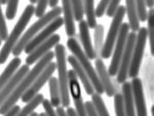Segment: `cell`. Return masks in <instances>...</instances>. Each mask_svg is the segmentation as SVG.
<instances>
[{"instance_id": "cell-1", "label": "cell", "mask_w": 154, "mask_h": 116, "mask_svg": "<svg viewBox=\"0 0 154 116\" xmlns=\"http://www.w3.org/2000/svg\"><path fill=\"white\" fill-rule=\"evenodd\" d=\"M54 58H55V53L52 51H50L47 54H45L40 60H38L36 63V65L33 66V69L29 71V72L22 79V82L19 83L16 90L3 103V105L0 107V114L5 115L14 106H16V103L22 98V95L28 91V89L31 87L33 82L36 80V78L41 74V72L45 69V67L47 66L51 62H52V60Z\"/></svg>"}, {"instance_id": "cell-2", "label": "cell", "mask_w": 154, "mask_h": 116, "mask_svg": "<svg viewBox=\"0 0 154 116\" xmlns=\"http://www.w3.org/2000/svg\"><path fill=\"white\" fill-rule=\"evenodd\" d=\"M34 10L35 7L32 5L26 6L22 16L20 17L18 22L16 23L11 34L8 35V38L6 39L5 44L0 51V65H4L8 60L11 53L13 52V49L15 48L19 40L21 39L22 34L24 32L28 23L34 15Z\"/></svg>"}, {"instance_id": "cell-3", "label": "cell", "mask_w": 154, "mask_h": 116, "mask_svg": "<svg viewBox=\"0 0 154 116\" xmlns=\"http://www.w3.org/2000/svg\"><path fill=\"white\" fill-rule=\"evenodd\" d=\"M63 13V9L57 6V8L51 10L49 12H47L44 17L39 18L38 21L31 25L28 29L23 34L21 39L19 40L18 43L13 49L12 54L15 58H17L22 54V53L24 51L26 46L33 40L38 34L40 33V30H43L46 26H48L51 22H53L55 19L61 16Z\"/></svg>"}, {"instance_id": "cell-4", "label": "cell", "mask_w": 154, "mask_h": 116, "mask_svg": "<svg viewBox=\"0 0 154 116\" xmlns=\"http://www.w3.org/2000/svg\"><path fill=\"white\" fill-rule=\"evenodd\" d=\"M56 66L58 75V83L61 91V105L63 108H69L70 105L69 86V71L67 70V59L65 47L57 44L55 47Z\"/></svg>"}, {"instance_id": "cell-5", "label": "cell", "mask_w": 154, "mask_h": 116, "mask_svg": "<svg viewBox=\"0 0 154 116\" xmlns=\"http://www.w3.org/2000/svg\"><path fill=\"white\" fill-rule=\"evenodd\" d=\"M67 47L71 52L72 55L76 59L80 65L82 66L84 71L88 74V77L91 81V83L94 86V90L96 93L102 95L105 93L103 86L100 83L99 77L96 70L94 69L90 60L88 58V56L85 54L82 47L79 44L78 40L75 38H69L67 40Z\"/></svg>"}, {"instance_id": "cell-6", "label": "cell", "mask_w": 154, "mask_h": 116, "mask_svg": "<svg viewBox=\"0 0 154 116\" xmlns=\"http://www.w3.org/2000/svg\"><path fill=\"white\" fill-rule=\"evenodd\" d=\"M126 15V8L124 5H120L115 17L112 18V21L110 22V28L108 34L106 35L105 40V43L101 53V59L108 60L112 55L113 47H115L117 37L119 35V32L122 25L123 18Z\"/></svg>"}, {"instance_id": "cell-7", "label": "cell", "mask_w": 154, "mask_h": 116, "mask_svg": "<svg viewBox=\"0 0 154 116\" xmlns=\"http://www.w3.org/2000/svg\"><path fill=\"white\" fill-rule=\"evenodd\" d=\"M129 25L128 22H124L122 25L119 35L117 37L116 42L113 53L111 55V60H110V66L108 68V72L110 77L116 76L118 73V70L120 67V63H121L122 54L126 47L127 40L129 34Z\"/></svg>"}, {"instance_id": "cell-8", "label": "cell", "mask_w": 154, "mask_h": 116, "mask_svg": "<svg viewBox=\"0 0 154 116\" xmlns=\"http://www.w3.org/2000/svg\"><path fill=\"white\" fill-rule=\"evenodd\" d=\"M147 37H148L147 28L145 27L140 28V30L138 31L137 36H136V41H135L134 48L133 52L132 60H131L129 71H128V77L132 79L137 77L139 72H140Z\"/></svg>"}, {"instance_id": "cell-9", "label": "cell", "mask_w": 154, "mask_h": 116, "mask_svg": "<svg viewBox=\"0 0 154 116\" xmlns=\"http://www.w3.org/2000/svg\"><path fill=\"white\" fill-rule=\"evenodd\" d=\"M136 36H137V34L134 32H131L128 34L126 47H125L121 63H120V67L118 70V73L116 75V79H117L118 83H125L127 77L128 76V71H129V67H130V64H131V60H132L133 52H134V45H135V41H136Z\"/></svg>"}, {"instance_id": "cell-10", "label": "cell", "mask_w": 154, "mask_h": 116, "mask_svg": "<svg viewBox=\"0 0 154 116\" xmlns=\"http://www.w3.org/2000/svg\"><path fill=\"white\" fill-rule=\"evenodd\" d=\"M57 70V66L54 62H51L47 66L45 67L41 74L38 76L36 80L33 82V83L31 85V87L28 89V91L22 96V102L24 103H28L38 94L39 90L43 88L46 82L49 81V79L52 77L53 73Z\"/></svg>"}, {"instance_id": "cell-11", "label": "cell", "mask_w": 154, "mask_h": 116, "mask_svg": "<svg viewBox=\"0 0 154 116\" xmlns=\"http://www.w3.org/2000/svg\"><path fill=\"white\" fill-rule=\"evenodd\" d=\"M63 25V17H57L55 19L53 22H51L48 26H46L45 28L40 31V33L38 34L34 38L28 43L25 49L24 53L27 54H30L32 52L38 47L39 45L44 43L45 41H46L50 37H51L53 34H55V32L57 30H58V28H60Z\"/></svg>"}, {"instance_id": "cell-12", "label": "cell", "mask_w": 154, "mask_h": 116, "mask_svg": "<svg viewBox=\"0 0 154 116\" xmlns=\"http://www.w3.org/2000/svg\"><path fill=\"white\" fill-rule=\"evenodd\" d=\"M69 94L74 102L77 115L88 116L86 106L83 102L82 89L78 81V77L73 69L69 71Z\"/></svg>"}, {"instance_id": "cell-13", "label": "cell", "mask_w": 154, "mask_h": 116, "mask_svg": "<svg viewBox=\"0 0 154 116\" xmlns=\"http://www.w3.org/2000/svg\"><path fill=\"white\" fill-rule=\"evenodd\" d=\"M61 40V36L57 34H53L51 37H50L46 41H45L44 43L39 45L36 49L33 52H32L26 58V65H28V66H32L33 64H35L36 62L40 60L45 54H47L50 52V50L53 47H56L57 44H59V41Z\"/></svg>"}, {"instance_id": "cell-14", "label": "cell", "mask_w": 154, "mask_h": 116, "mask_svg": "<svg viewBox=\"0 0 154 116\" xmlns=\"http://www.w3.org/2000/svg\"><path fill=\"white\" fill-rule=\"evenodd\" d=\"M29 71L30 68L28 65H23L18 69V71L15 73V75L12 77V78L8 82L5 86L2 89V90L0 91V107L3 105V103L16 90L19 83L22 82V79L29 72Z\"/></svg>"}, {"instance_id": "cell-15", "label": "cell", "mask_w": 154, "mask_h": 116, "mask_svg": "<svg viewBox=\"0 0 154 116\" xmlns=\"http://www.w3.org/2000/svg\"><path fill=\"white\" fill-rule=\"evenodd\" d=\"M131 86L134 103L136 110V116H147V109L144 96L143 85L141 79L139 77L133 78Z\"/></svg>"}, {"instance_id": "cell-16", "label": "cell", "mask_w": 154, "mask_h": 116, "mask_svg": "<svg viewBox=\"0 0 154 116\" xmlns=\"http://www.w3.org/2000/svg\"><path fill=\"white\" fill-rule=\"evenodd\" d=\"M95 70L97 72L100 83L103 86L104 91L108 97H112L116 95L115 88L110 80V76L108 70L105 67V63L102 59L95 60Z\"/></svg>"}, {"instance_id": "cell-17", "label": "cell", "mask_w": 154, "mask_h": 116, "mask_svg": "<svg viewBox=\"0 0 154 116\" xmlns=\"http://www.w3.org/2000/svg\"><path fill=\"white\" fill-rule=\"evenodd\" d=\"M89 29L90 28L88 27L87 21L83 20L81 22H79V36H80L83 51L89 60H96V55L90 36Z\"/></svg>"}, {"instance_id": "cell-18", "label": "cell", "mask_w": 154, "mask_h": 116, "mask_svg": "<svg viewBox=\"0 0 154 116\" xmlns=\"http://www.w3.org/2000/svg\"><path fill=\"white\" fill-rule=\"evenodd\" d=\"M67 61L71 66L74 72H75L77 77L81 80L83 87L85 89L86 93L89 95H93L94 94V91H95L94 86H93V84H92L89 77H88V74L84 71V69L80 65L78 60L73 55H69L68 56V58H67Z\"/></svg>"}, {"instance_id": "cell-19", "label": "cell", "mask_w": 154, "mask_h": 116, "mask_svg": "<svg viewBox=\"0 0 154 116\" xmlns=\"http://www.w3.org/2000/svg\"><path fill=\"white\" fill-rule=\"evenodd\" d=\"M62 9L63 14V24L65 26V32L68 37L74 38L75 35V17L72 11L71 1L63 0L62 1Z\"/></svg>"}, {"instance_id": "cell-20", "label": "cell", "mask_w": 154, "mask_h": 116, "mask_svg": "<svg viewBox=\"0 0 154 116\" xmlns=\"http://www.w3.org/2000/svg\"><path fill=\"white\" fill-rule=\"evenodd\" d=\"M21 64H22V60L18 57L14 58L9 63V65L6 66L4 72L0 75V91L8 83V82L12 78V77L15 75L16 72L18 71V68L20 67Z\"/></svg>"}, {"instance_id": "cell-21", "label": "cell", "mask_w": 154, "mask_h": 116, "mask_svg": "<svg viewBox=\"0 0 154 116\" xmlns=\"http://www.w3.org/2000/svg\"><path fill=\"white\" fill-rule=\"evenodd\" d=\"M126 13L128 19V25L130 30L135 33L140 30V20L137 15V11H136V5H135V1L133 0H127L126 2Z\"/></svg>"}, {"instance_id": "cell-22", "label": "cell", "mask_w": 154, "mask_h": 116, "mask_svg": "<svg viewBox=\"0 0 154 116\" xmlns=\"http://www.w3.org/2000/svg\"><path fill=\"white\" fill-rule=\"evenodd\" d=\"M122 96L124 100V107L126 111V116H136L134 110V103L133 98L131 83L125 82L122 85Z\"/></svg>"}, {"instance_id": "cell-23", "label": "cell", "mask_w": 154, "mask_h": 116, "mask_svg": "<svg viewBox=\"0 0 154 116\" xmlns=\"http://www.w3.org/2000/svg\"><path fill=\"white\" fill-rule=\"evenodd\" d=\"M105 28L102 24H98L94 28V49L96 60L101 59V53L105 43Z\"/></svg>"}, {"instance_id": "cell-24", "label": "cell", "mask_w": 154, "mask_h": 116, "mask_svg": "<svg viewBox=\"0 0 154 116\" xmlns=\"http://www.w3.org/2000/svg\"><path fill=\"white\" fill-rule=\"evenodd\" d=\"M50 90V97L51 103L53 108H59L61 105V91L59 88V83L57 78L51 77L48 81Z\"/></svg>"}, {"instance_id": "cell-25", "label": "cell", "mask_w": 154, "mask_h": 116, "mask_svg": "<svg viewBox=\"0 0 154 116\" xmlns=\"http://www.w3.org/2000/svg\"><path fill=\"white\" fill-rule=\"evenodd\" d=\"M83 4H84V11L87 17L88 27L91 29H94L98 25L97 20H96V15H95L94 1V0H86V1H83Z\"/></svg>"}, {"instance_id": "cell-26", "label": "cell", "mask_w": 154, "mask_h": 116, "mask_svg": "<svg viewBox=\"0 0 154 116\" xmlns=\"http://www.w3.org/2000/svg\"><path fill=\"white\" fill-rule=\"evenodd\" d=\"M44 101V96L42 94H38L32 101H30L22 110L20 111L16 116H30L33 113L34 109L38 108L39 104Z\"/></svg>"}, {"instance_id": "cell-27", "label": "cell", "mask_w": 154, "mask_h": 116, "mask_svg": "<svg viewBox=\"0 0 154 116\" xmlns=\"http://www.w3.org/2000/svg\"><path fill=\"white\" fill-rule=\"evenodd\" d=\"M92 102L94 104V108L96 113L98 114L99 116H110L109 112L107 110L106 107H105L104 100L102 98L101 95L98 93H94L92 95Z\"/></svg>"}, {"instance_id": "cell-28", "label": "cell", "mask_w": 154, "mask_h": 116, "mask_svg": "<svg viewBox=\"0 0 154 116\" xmlns=\"http://www.w3.org/2000/svg\"><path fill=\"white\" fill-rule=\"evenodd\" d=\"M147 36L150 43L151 53L154 57V9L149 10L147 19Z\"/></svg>"}, {"instance_id": "cell-29", "label": "cell", "mask_w": 154, "mask_h": 116, "mask_svg": "<svg viewBox=\"0 0 154 116\" xmlns=\"http://www.w3.org/2000/svg\"><path fill=\"white\" fill-rule=\"evenodd\" d=\"M72 11L75 17V21L81 22L83 21V17L85 15L84 11V4L82 0H72L71 1Z\"/></svg>"}, {"instance_id": "cell-30", "label": "cell", "mask_w": 154, "mask_h": 116, "mask_svg": "<svg viewBox=\"0 0 154 116\" xmlns=\"http://www.w3.org/2000/svg\"><path fill=\"white\" fill-rule=\"evenodd\" d=\"M114 107H115L116 116H126L122 94L116 93L114 95Z\"/></svg>"}, {"instance_id": "cell-31", "label": "cell", "mask_w": 154, "mask_h": 116, "mask_svg": "<svg viewBox=\"0 0 154 116\" xmlns=\"http://www.w3.org/2000/svg\"><path fill=\"white\" fill-rule=\"evenodd\" d=\"M135 5H136V11H137V15L140 22H146L148 19V12L146 10L145 1L137 0V1H135Z\"/></svg>"}, {"instance_id": "cell-32", "label": "cell", "mask_w": 154, "mask_h": 116, "mask_svg": "<svg viewBox=\"0 0 154 116\" xmlns=\"http://www.w3.org/2000/svg\"><path fill=\"white\" fill-rule=\"evenodd\" d=\"M19 5V1L18 0H11L9 1V3L7 4L5 11V17L8 20H14L15 17L17 16V8Z\"/></svg>"}, {"instance_id": "cell-33", "label": "cell", "mask_w": 154, "mask_h": 116, "mask_svg": "<svg viewBox=\"0 0 154 116\" xmlns=\"http://www.w3.org/2000/svg\"><path fill=\"white\" fill-rule=\"evenodd\" d=\"M8 28L5 22V17L4 16V13L2 11L1 5H0V38L2 40L5 41L6 39L8 38Z\"/></svg>"}, {"instance_id": "cell-34", "label": "cell", "mask_w": 154, "mask_h": 116, "mask_svg": "<svg viewBox=\"0 0 154 116\" xmlns=\"http://www.w3.org/2000/svg\"><path fill=\"white\" fill-rule=\"evenodd\" d=\"M48 4H49V1L47 0H39L34 10V16L38 19L44 17L45 15V11H46Z\"/></svg>"}, {"instance_id": "cell-35", "label": "cell", "mask_w": 154, "mask_h": 116, "mask_svg": "<svg viewBox=\"0 0 154 116\" xmlns=\"http://www.w3.org/2000/svg\"><path fill=\"white\" fill-rule=\"evenodd\" d=\"M120 3H121L120 0H111V1H110L108 7H107V10H106V16L108 17H111V18L115 17V15L117 12V10L120 6Z\"/></svg>"}, {"instance_id": "cell-36", "label": "cell", "mask_w": 154, "mask_h": 116, "mask_svg": "<svg viewBox=\"0 0 154 116\" xmlns=\"http://www.w3.org/2000/svg\"><path fill=\"white\" fill-rule=\"evenodd\" d=\"M109 3H110V0H101L99 2V5H97L96 9H95V15H96V17L100 18V17H102L105 15Z\"/></svg>"}, {"instance_id": "cell-37", "label": "cell", "mask_w": 154, "mask_h": 116, "mask_svg": "<svg viewBox=\"0 0 154 116\" xmlns=\"http://www.w3.org/2000/svg\"><path fill=\"white\" fill-rule=\"evenodd\" d=\"M42 106H43V108L46 116H57L49 100L44 99V101L42 102Z\"/></svg>"}, {"instance_id": "cell-38", "label": "cell", "mask_w": 154, "mask_h": 116, "mask_svg": "<svg viewBox=\"0 0 154 116\" xmlns=\"http://www.w3.org/2000/svg\"><path fill=\"white\" fill-rule=\"evenodd\" d=\"M85 106H86V110H87V114H88V116H99L98 114L96 113L95 108H94V104H93V102L91 101L86 102Z\"/></svg>"}, {"instance_id": "cell-39", "label": "cell", "mask_w": 154, "mask_h": 116, "mask_svg": "<svg viewBox=\"0 0 154 116\" xmlns=\"http://www.w3.org/2000/svg\"><path fill=\"white\" fill-rule=\"evenodd\" d=\"M21 111V108H20V106L16 105L14 106L12 108H11V110L9 111L7 114H5L4 116H16Z\"/></svg>"}, {"instance_id": "cell-40", "label": "cell", "mask_w": 154, "mask_h": 116, "mask_svg": "<svg viewBox=\"0 0 154 116\" xmlns=\"http://www.w3.org/2000/svg\"><path fill=\"white\" fill-rule=\"evenodd\" d=\"M56 113H57V116H68L66 111L64 110V108H63V107L57 108V110H56Z\"/></svg>"}, {"instance_id": "cell-41", "label": "cell", "mask_w": 154, "mask_h": 116, "mask_svg": "<svg viewBox=\"0 0 154 116\" xmlns=\"http://www.w3.org/2000/svg\"><path fill=\"white\" fill-rule=\"evenodd\" d=\"M66 113L68 116H78L77 115L76 112H75V108H70V107H69L68 108H67Z\"/></svg>"}, {"instance_id": "cell-42", "label": "cell", "mask_w": 154, "mask_h": 116, "mask_svg": "<svg viewBox=\"0 0 154 116\" xmlns=\"http://www.w3.org/2000/svg\"><path fill=\"white\" fill-rule=\"evenodd\" d=\"M57 5H58V0H50L49 4H48V5L51 8V10L57 8Z\"/></svg>"}, {"instance_id": "cell-43", "label": "cell", "mask_w": 154, "mask_h": 116, "mask_svg": "<svg viewBox=\"0 0 154 116\" xmlns=\"http://www.w3.org/2000/svg\"><path fill=\"white\" fill-rule=\"evenodd\" d=\"M145 4H146V8H149L150 10L154 9V0H146Z\"/></svg>"}, {"instance_id": "cell-44", "label": "cell", "mask_w": 154, "mask_h": 116, "mask_svg": "<svg viewBox=\"0 0 154 116\" xmlns=\"http://www.w3.org/2000/svg\"><path fill=\"white\" fill-rule=\"evenodd\" d=\"M9 3V1H7V0H0V5H7Z\"/></svg>"}, {"instance_id": "cell-45", "label": "cell", "mask_w": 154, "mask_h": 116, "mask_svg": "<svg viewBox=\"0 0 154 116\" xmlns=\"http://www.w3.org/2000/svg\"><path fill=\"white\" fill-rule=\"evenodd\" d=\"M38 1H37V0H29V3H30V5H33L34 4H38Z\"/></svg>"}, {"instance_id": "cell-46", "label": "cell", "mask_w": 154, "mask_h": 116, "mask_svg": "<svg viewBox=\"0 0 154 116\" xmlns=\"http://www.w3.org/2000/svg\"><path fill=\"white\" fill-rule=\"evenodd\" d=\"M151 111H152V116H154V105H152V107Z\"/></svg>"}, {"instance_id": "cell-47", "label": "cell", "mask_w": 154, "mask_h": 116, "mask_svg": "<svg viewBox=\"0 0 154 116\" xmlns=\"http://www.w3.org/2000/svg\"><path fill=\"white\" fill-rule=\"evenodd\" d=\"M30 116H39V114H38L37 113H34V112H33V114H32Z\"/></svg>"}, {"instance_id": "cell-48", "label": "cell", "mask_w": 154, "mask_h": 116, "mask_svg": "<svg viewBox=\"0 0 154 116\" xmlns=\"http://www.w3.org/2000/svg\"><path fill=\"white\" fill-rule=\"evenodd\" d=\"M39 116H46V114H45V113H41V114H39Z\"/></svg>"}, {"instance_id": "cell-49", "label": "cell", "mask_w": 154, "mask_h": 116, "mask_svg": "<svg viewBox=\"0 0 154 116\" xmlns=\"http://www.w3.org/2000/svg\"><path fill=\"white\" fill-rule=\"evenodd\" d=\"M2 41H3V40H1V38H0V46H1V44H2Z\"/></svg>"}]
</instances>
